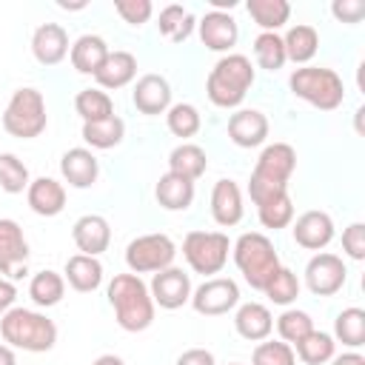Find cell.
I'll list each match as a JSON object with an SVG mask.
<instances>
[{"mask_svg": "<svg viewBox=\"0 0 365 365\" xmlns=\"http://www.w3.org/2000/svg\"><path fill=\"white\" fill-rule=\"evenodd\" d=\"M108 305L114 308V319L123 331L128 334H140L145 328H151L157 305L151 299L148 282H143V277L137 274H114L108 288H106Z\"/></svg>", "mask_w": 365, "mask_h": 365, "instance_id": "cell-1", "label": "cell"}, {"mask_svg": "<svg viewBox=\"0 0 365 365\" xmlns=\"http://www.w3.org/2000/svg\"><path fill=\"white\" fill-rule=\"evenodd\" d=\"M0 336L6 345L29 354H46L57 342V325L43 311L14 305L0 317Z\"/></svg>", "mask_w": 365, "mask_h": 365, "instance_id": "cell-2", "label": "cell"}, {"mask_svg": "<svg viewBox=\"0 0 365 365\" xmlns=\"http://www.w3.org/2000/svg\"><path fill=\"white\" fill-rule=\"evenodd\" d=\"M254 77H257L254 63L245 54L237 51L222 54L208 71L205 94L217 108H237L245 100L248 88L254 86Z\"/></svg>", "mask_w": 365, "mask_h": 365, "instance_id": "cell-3", "label": "cell"}, {"mask_svg": "<svg viewBox=\"0 0 365 365\" xmlns=\"http://www.w3.org/2000/svg\"><path fill=\"white\" fill-rule=\"evenodd\" d=\"M231 259L240 268L242 279L254 291H262L268 285V279L277 274V268L282 265L274 242L262 231H245V234H240L231 242Z\"/></svg>", "mask_w": 365, "mask_h": 365, "instance_id": "cell-4", "label": "cell"}, {"mask_svg": "<svg viewBox=\"0 0 365 365\" xmlns=\"http://www.w3.org/2000/svg\"><path fill=\"white\" fill-rule=\"evenodd\" d=\"M288 88L294 97L302 103L319 108V111H334L345 103V83L334 68L325 66H299L288 77Z\"/></svg>", "mask_w": 365, "mask_h": 365, "instance_id": "cell-5", "label": "cell"}, {"mask_svg": "<svg viewBox=\"0 0 365 365\" xmlns=\"http://www.w3.org/2000/svg\"><path fill=\"white\" fill-rule=\"evenodd\" d=\"M48 125V111H46V97L43 91L23 86L17 88L3 111V128L6 134L17 137V140H34L46 131Z\"/></svg>", "mask_w": 365, "mask_h": 365, "instance_id": "cell-6", "label": "cell"}, {"mask_svg": "<svg viewBox=\"0 0 365 365\" xmlns=\"http://www.w3.org/2000/svg\"><path fill=\"white\" fill-rule=\"evenodd\" d=\"M182 257L194 274L208 279L225 268L231 257V240L222 231H188L182 237Z\"/></svg>", "mask_w": 365, "mask_h": 365, "instance_id": "cell-7", "label": "cell"}, {"mask_svg": "<svg viewBox=\"0 0 365 365\" xmlns=\"http://www.w3.org/2000/svg\"><path fill=\"white\" fill-rule=\"evenodd\" d=\"M177 245L168 234H140L125 245V265L131 274H157L168 265H174Z\"/></svg>", "mask_w": 365, "mask_h": 365, "instance_id": "cell-8", "label": "cell"}, {"mask_svg": "<svg viewBox=\"0 0 365 365\" xmlns=\"http://www.w3.org/2000/svg\"><path fill=\"white\" fill-rule=\"evenodd\" d=\"M240 285L231 277H208L191 291V308L202 317H222L240 305Z\"/></svg>", "mask_w": 365, "mask_h": 365, "instance_id": "cell-9", "label": "cell"}, {"mask_svg": "<svg viewBox=\"0 0 365 365\" xmlns=\"http://www.w3.org/2000/svg\"><path fill=\"white\" fill-rule=\"evenodd\" d=\"M305 288L314 297H334L348 279V265L331 251H317L305 265Z\"/></svg>", "mask_w": 365, "mask_h": 365, "instance_id": "cell-10", "label": "cell"}, {"mask_svg": "<svg viewBox=\"0 0 365 365\" xmlns=\"http://www.w3.org/2000/svg\"><path fill=\"white\" fill-rule=\"evenodd\" d=\"M29 274V240L17 220L0 217V277L23 279Z\"/></svg>", "mask_w": 365, "mask_h": 365, "instance_id": "cell-11", "label": "cell"}, {"mask_svg": "<svg viewBox=\"0 0 365 365\" xmlns=\"http://www.w3.org/2000/svg\"><path fill=\"white\" fill-rule=\"evenodd\" d=\"M148 291H151L154 305H160V308H165V311H177V308H182V305L191 299L194 285H191V277H188L182 268L168 265V268L151 274Z\"/></svg>", "mask_w": 365, "mask_h": 365, "instance_id": "cell-12", "label": "cell"}, {"mask_svg": "<svg viewBox=\"0 0 365 365\" xmlns=\"http://www.w3.org/2000/svg\"><path fill=\"white\" fill-rule=\"evenodd\" d=\"M291 234H294V242L305 251H322L334 242L336 237V225L331 220L328 211H319V208H311L305 214H299L294 222H291Z\"/></svg>", "mask_w": 365, "mask_h": 365, "instance_id": "cell-13", "label": "cell"}, {"mask_svg": "<svg viewBox=\"0 0 365 365\" xmlns=\"http://www.w3.org/2000/svg\"><path fill=\"white\" fill-rule=\"evenodd\" d=\"M197 31L200 40L208 51H220V54H231V48L240 40V26L234 20V14L228 11H205L197 20Z\"/></svg>", "mask_w": 365, "mask_h": 365, "instance_id": "cell-14", "label": "cell"}, {"mask_svg": "<svg viewBox=\"0 0 365 365\" xmlns=\"http://www.w3.org/2000/svg\"><path fill=\"white\" fill-rule=\"evenodd\" d=\"M294 168H297L294 145H288V143H268V145H262L251 174L259 177V180L277 182V185H288V180L294 177Z\"/></svg>", "mask_w": 365, "mask_h": 365, "instance_id": "cell-15", "label": "cell"}, {"mask_svg": "<svg viewBox=\"0 0 365 365\" xmlns=\"http://www.w3.org/2000/svg\"><path fill=\"white\" fill-rule=\"evenodd\" d=\"M268 117L259 108H240L228 117V140L237 148H259L268 140Z\"/></svg>", "mask_w": 365, "mask_h": 365, "instance_id": "cell-16", "label": "cell"}, {"mask_svg": "<svg viewBox=\"0 0 365 365\" xmlns=\"http://www.w3.org/2000/svg\"><path fill=\"white\" fill-rule=\"evenodd\" d=\"M131 103L140 114L145 117H157V114H165L171 108V83L163 77V74H143L137 83H134V91H131Z\"/></svg>", "mask_w": 365, "mask_h": 365, "instance_id": "cell-17", "label": "cell"}, {"mask_svg": "<svg viewBox=\"0 0 365 365\" xmlns=\"http://www.w3.org/2000/svg\"><path fill=\"white\" fill-rule=\"evenodd\" d=\"M68 31L60 23H40L31 34V54L40 66H57L68 57Z\"/></svg>", "mask_w": 365, "mask_h": 365, "instance_id": "cell-18", "label": "cell"}, {"mask_svg": "<svg viewBox=\"0 0 365 365\" xmlns=\"http://www.w3.org/2000/svg\"><path fill=\"white\" fill-rule=\"evenodd\" d=\"M71 240H74V245H77L80 254L100 257L111 245V225L100 214H83L71 225Z\"/></svg>", "mask_w": 365, "mask_h": 365, "instance_id": "cell-19", "label": "cell"}, {"mask_svg": "<svg viewBox=\"0 0 365 365\" xmlns=\"http://www.w3.org/2000/svg\"><path fill=\"white\" fill-rule=\"evenodd\" d=\"M245 214V205H242V188L222 177L214 182L211 188V217L220 228H234Z\"/></svg>", "mask_w": 365, "mask_h": 365, "instance_id": "cell-20", "label": "cell"}, {"mask_svg": "<svg viewBox=\"0 0 365 365\" xmlns=\"http://www.w3.org/2000/svg\"><path fill=\"white\" fill-rule=\"evenodd\" d=\"M60 174H63V182H68L71 188H91L100 177V163L91 148L77 145L60 157Z\"/></svg>", "mask_w": 365, "mask_h": 365, "instance_id": "cell-21", "label": "cell"}, {"mask_svg": "<svg viewBox=\"0 0 365 365\" xmlns=\"http://www.w3.org/2000/svg\"><path fill=\"white\" fill-rule=\"evenodd\" d=\"M234 331L248 342H262L274 331V314L262 302H240L234 308Z\"/></svg>", "mask_w": 365, "mask_h": 365, "instance_id": "cell-22", "label": "cell"}, {"mask_svg": "<svg viewBox=\"0 0 365 365\" xmlns=\"http://www.w3.org/2000/svg\"><path fill=\"white\" fill-rule=\"evenodd\" d=\"M26 202L37 217H57L66 208V185L54 177H34L26 188Z\"/></svg>", "mask_w": 365, "mask_h": 365, "instance_id": "cell-23", "label": "cell"}, {"mask_svg": "<svg viewBox=\"0 0 365 365\" xmlns=\"http://www.w3.org/2000/svg\"><path fill=\"white\" fill-rule=\"evenodd\" d=\"M134 77H137V57L131 51L117 48V51H108L106 63L94 74V83L103 91H117V88H125L128 83H134Z\"/></svg>", "mask_w": 365, "mask_h": 365, "instance_id": "cell-24", "label": "cell"}, {"mask_svg": "<svg viewBox=\"0 0 365 365\" xmlns=\"http://www.w3.org/2000/svg\"><path fill=\"white\" fill-rule=\"evenodd\" d=\"M106 268L100 262V257H88V254H74L66 259L63 268V279L77 291V294H94L103 285Z\"/></svg>", "mask_w": 365, "mask_h": 365, "instance_id": "cell-25", "label": "cell"}, {"mask_svg": "<svg viewBox=\"0 0 365 365\" xmlns=\"http://www.w3.org/2000/svg\"><path fill=\"white\" fill-rule=\"evenodd\" d=\"M108 43L100 37V34H80L74 43H71V48H68V60H71V66H74V71H80V74H97V68L106 63V57H108Z\"/></svg>", "mask_w": 365, "mask_h": 365, "instance_id": "cell-26", "label": "cell"}, {"mask_svg": "<svg viewBox=\"0 0 365 365\" xmlns=\"http://www.w3.org/2000/svg\"><path fill=\"white\" fill-rule=\"evenodd\" d=\"M194 194H197L194 182L180 177V174H171V171L160 174L157 185H154V197H157L160 208H165V211H185V208H191Z\"/></svg>", "mask_w": 365, "mask_h": 365, "instance_id": "cell-27", "label": "cell"}, {"mask_svg": "<svg viewBox=\"0 0 365 365\" xmlns=\"http://www.w3.org/2000/svg\"><path fill=\"white\" fill-rule=\"evenodd\" d=\"M282 46H285V60L297 66H308L319 48V31L308 23H294L282 34Z\"/></svg>", "mask_w": 365, "mask_h": 365, "instance_id": "cell-28", "label": "cell"}, {"mask_svg": "<svg viewBox=\"0 0 365 365\" xmlns=\"http://www.w3.org/2000/svg\"><path fill=\"white\" fill-rule=\"evenodd\" d=\"M168 171L185 177L191 182H197L208 171V154H205V148L197 145V143H180V145H174L171 154H168Z\"/></svg>", "mask_w": 365, "mask_h": 365, "instance_id": "cell-29", "label": "cell"}, {"mask_svg": "<svg viewBox=\"0 0 365 365\" xmlns=\"http://www.w3.org/2000/svg\"><path fill=\"white\" fill-rule=\"evenodd\" d=\"M197 29V17L180 3H168L157 14V31L171 43H185Z\"/></svg>", "mask_w": 365, "mask_h": 365, "instance_id": "cell-30", "label": "cell"}, {"mask_svg": "<svg viewBox=\"0 0 365 365\" xmlns=\"http://www.w3.org/2000/svg\"><path fill=\"white\" fill-rule=\"evenodd\" d=\"M29 297L37 308H54L63 302L66 297V279L63 274L51 271V268H43L37 271L31 279H29Z\"/></svg>", "mask_w": 365, "mask_h": 365, "instance_id": "cell-31", "label": "cell"}, {"mask_svg": "<svg viewBox=\"0 0 365 365\" xmlns=\"http://www.w3.org/2000/svg\"><path fill=\"white\" fill-rule=\"evenodd\" d=\"M83 140H86V145H91V148H97V151H108V148H117L120 143H123V137H125V123H123V117H117V114H111V117H106V120H97V123H83Z\"/></svg>", "mask_w": 365, "mask_h": 365, "instance_id": "cell-32", "label": "cell"}, {"mask_svg": "<svg viewBox=\"0 0 365 365\" xmlns=\"http://www.w3.org/2000/svg\"><path fill=\"white\" fill-rule=\"evenodd\" d=\"M291 348H294L297 359L305 362V365H325V362H331L334 354H336L334 336H331L328 331H317V328H314L311 334H305L299 342H294Z\"/></svg>", "mask_w": 365, "mask_h": 365, "instance_id": "cell-33", "label": "cell"}, {"mask_svg": "<svg viewBox=\"0 0 365 365\" xmlns=\"http://www.w3.org/2000/svg\"><path fill=\"white\" fill-rule=\"evenodd\" d=\"M334 342H342L345 348L356 351L365 345V311L351 305V308H342L334 319Z\"/></svg>", "mask_w": 365, "mask_h": 365, "instance_id": "cell-34", "label": "cell"}, {"mask_svg": "<svg viewBox=\"0 0 365 365\" xmlns=\"http://www.w3.org/2000/svg\"><path fill=\"white\" fill-rule=\"evenodd\" d=\"M245 11L251 14V20L262 29V31H277L288 23L291 17V3L288 0H248Z\"/></svg>", "mask_w": 365, "mask_h": 365, "instance_id": "cell-35", "label": "cell"}, {"mask_svg": "<svg viewBox=\"0 0 365 365\" xmlns=\"http://www.w3.org/2000/svg\"><path fill=\"white\" fill-rule=\"evenodd\" d=\"M74 111L80 114L83 123H97L114 114V100L103 88H83L74 97Z\"/></svg>", "mask_w": 365, "mask_h": 365, "instance_id": "cell-36", "label": "cell"}, {"mask_svg": "<svg viewBox=\"0 0 365 365\" xmlns=\"http://www.w3.org/2000/svg\"><path fill=\"white\" fill-rule=\"evenodd\" d=\"M254 60L259 68L265 71H279L288 60H285V46H282V34L277 31H259L254 37Z\"/></svg>", "mask_w": 365, "mask_h": 365, "instance_id": "cell-37", "label": "cell"}, {"mask_svg": "<svg viewBox=\"0 0 365 365\" xmlns=\"http://www.w3.org/2000/svg\"><path fill=\"white\" fill-rule=\"evenodd\" d=\"M165 125L174 137H180L182 143H188V137H194L202 128V117L200 108L194 103H171V108L165 111Z\"/></svg>", "mask_w": 365, "mask_h": 365, "instance_id": "cell-38", "label": "cell"}, {"mask_svg": "<svg viewBox=\"0 0 365 365\" xmlns=\"http://www.w3.org/2000/svg\"><path fill=\"white\" fill-rule=\"evenodd\" d=\"M299 291H302V282H299V277L291 271V268H285V265H279L277 268V274L268 279V285L262 288V294L274 302V305H291V302H297V297H299Z\"/></svg>", "mask_w": 365, "mask_h": 365, "instance_id": "cell-39", "label": "cell"}, {"mask_svg": "<svg viewBox=\"0 0 365 365\" xmlns=\"http://www.w3.org/2000/svg\"><path fill=\"white\" fill-rule=\"evenodd\" d=\"M257 217H259L262 228H271V231L288 228L294 222V200H291V194H279L274 200L259 202L257 205Z\"/></svg>", "mask_w": 365, "mask_h": 365, "instance_id": "cell-40", "label": "cell"}, {"mask_svg": "<svg viewBox=\"0 0 365 365\" xmlns=\"http://www.w3.org/2000/svg\"><path fill=\"white\" fill-rule=\"evenodd\" d=\"M31 182V174H29V165L11 154V151H3L0 154V188L6 194H23Z\"/></svg>", "mask_w": 365, "mask_h": 365, "instance_id": "cell-41", "label": "cell"}, {"mask_svg": "<svg viewBox=\"0 0 365 365\" xmlns=\"http://www.w3.org/2000/svg\"><path fill=\"white\" fill-rule=\"evenodd\" d=\"M274 325H277L279 339L288 342V345L299 342L305 334L314 331V319H311V314H308V311H299V308H285V311L274 319Z\"/></svg>", "mask_w": 365, "mask_h": 365, "instance_id": "cell-42", "label": "cell"}, {"mask_svg": "<svg viewBox=\"0 0 365 365\" xmlns=\"http://www.w3.org/2000/svg\"><path fill=\"white\" fill-rule=\"evenodd\" d=\"M251 365H297V354L282 339H262L251 354Z\"/></svg>", "mask_w": 365, "mask_h": 365, "instance_id": "cell-43", "label": "cell"}, {"mask_svg": "<svg viewBox=\"0 0 365 365\" xmlns=\"http://www.w3.org/2000/svg\"><path fill=\"white\" fill-rule=\"evenodd\" d=\"M114 11L123 17V23L140 29L143 23L151 20V14H154V3H151V0H114Z\"/></svg>", "mask_w": 365, "mask_h": 365, "instance_id": "cell-44", "label": "cell"}, {"mask_svg": "<svg viewBox=\"0 0 365 365\" xmlns=\"http://www.w3.org/2000/svg\"><path fill=\"white\" fill-rule=\"evenodd\" d=\"M342 251L354 262H362L365 259V222H351L342 231Z\"/></svg>", "mask_w": 365, "mask_h": 365, "instance_id": "cell-45", "label": "cell"}, {"mask_svg": "<svg viewBox=\"0 0 365 365\" xmlns=\"http://www.w3.org/2000/svg\"><path fill=\"white\" fill-rule=\"evenodd\" d=\"M331 14H334L339 23L356 26V23L365 17V3H362V0H334V3H331Z\"/></svg>", "mask_w": 365, "mask_h": 365, "instance_id": "cell-46", "label": "cell"}, {"mask_svg": "<svg viewBox=\"0 0 365 365\" xmlns=\"http://www.w3.org/2000/svg\"><path fill=\"white\" fill-rule=\"evenodd\" d=\"M174 365H217V359H214V354L208 348H188V351H182L177 356Z\"/></svg>", "mask_w": 365, "mask_h": 365, "instance_id": "cell-47", "label": "cell"}, {"mask_svg": "<svg viewBox=\"0 0 365 365\" xmlns=\"http://www.w3.org/2000/svg\"><path fill=\"white\" fill-rule=\"evenodd\" d=\"M14 299H17V285H14L11 279L0 277V317H3L9 308H14Z\"/></svg>", "mask_w": 365, "mask_h": 365, "instance_id": "cell-48", "label": "cell"}, {"mask_svg": "<svg viewBox=\"0 0 365 365\" xmlns=\"http://www.w3.org/2000/svg\"><path fill=\"white\" fill-rule=\"evenodd\" d=\"M331 365H365V356L359 351H345V354H334Z\"/></svg>", "mask_w": 365, "mask_h": 365, "instance_id": "cell-49", "label": "cell"}, {"mask_svg": "<svg viewBox=\"0 0 365 365\" xmlns=\"http://www.w3.org/2000/svg\"><path fill=\"white\" fill-rule=\"evenodd\" d=\"M0 365H17V354H14V348L6 345V342H0Z\"/></svg>", "mask_w": 365, "mask_h": 365, "instance_id": "cell-50", "label": "cell"}, {"mask_svg": "<svg viewBox=\"0 0 365 365\" xmlns=\"http://www.w3.org/2000/svg\"><path fill=\"white\" fill-rule=\"evenodd\" d=\"M91 365H125V359L117 356V354H103V356H97Z\"/></svg>", "mask_w": 365, "mask_h": 365, "instance_id": "cell-51", "label": "cell"}, {"mask_svg": "<svg viewBox=\"0 0 365 365\" xmlns=\"http://www.w3.org/2000/svg\"><path fill=\"white\" fill-rule=\"evenodd\" d=\"M237 9V0H211V11H228Z\"/></svg>", "mask_w": 365, "mask_h": 365, "instance_id": "cell-52", "label": "cell"}, {"mask_svg": "<svg viewBox=\"0 0 365 365\" xmlns=\"http://www.w3.org/2000/svg\"><path fill=\"white\" fill-rule=\"evenodd\" d=\"M57 6H60V9H66V11H80V9H86L88 3H86V0H80V3H68V0H57Z\"/></svg>", "mask_w": 365, "mask_h": 365, "instance_id": "cell-53", "label": "cell"}, {"mask_svg": "<svg viewBox=\"0 0 365 365\" xmlns=\"http://www.w3.org/2000/svg\"><path fill=\"white\" fill-rule=\"evenodd\" d=\"M228 365H242V362H228Z\"/></svg>", "mask_w": 365, "mask_h": 365, "instance_id": "cell-54", "label": "cell"}]
</instances>
